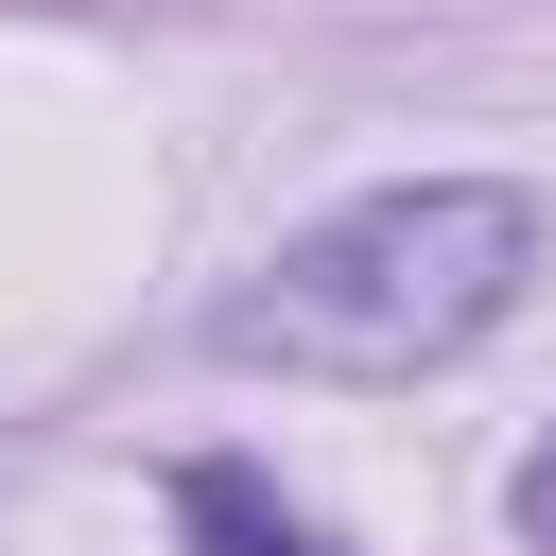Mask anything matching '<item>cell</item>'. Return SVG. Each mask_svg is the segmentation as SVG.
Masks as SVG:
<instances>
[{"label":"cell","mask_w":556,"mask_h":556,"mask_svg":"<svg viewBox=\"0 0 556 556\" xmlns=\"http://www.w3.org/2000/svg\"><path fill=\"white\" fill-rule=\"evenodd\" d=\"M539 278V191L504 174H417V191H365L330 226H295L226 313L208 348L226 365H295V382H417L452 348H486Z\"/></svg>","instance_id":"cell-1"},{"label":"cell","mask_w":556,"mask_h":556,"mask_svg":"<svg viewBox=\"0 0 556 556\" xmlns=\"http://www.w3.org/2000/svg\"><path fill=\"white\" fill-rule=\"evenodd\" d=\"M174 539H191V556H330V539H313L261 469H226V452H208V469H174Z\"/></svg>","instance_id":"cell-2"},{"label":"cell","mask_w":556,"mask_h":556,"mask_svg":"<svg viewBox=\"0 0 556 556\" xmlns=\"http://www.w3.org/2000/svg\"><path fill=\"white\" fill-rule=\"evenodd\" d=\"M521 539L556 556V434H539V469H521Z\"/></svg>","instance_id":"cell-3"}]
</instances>
